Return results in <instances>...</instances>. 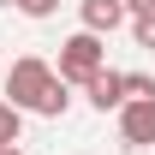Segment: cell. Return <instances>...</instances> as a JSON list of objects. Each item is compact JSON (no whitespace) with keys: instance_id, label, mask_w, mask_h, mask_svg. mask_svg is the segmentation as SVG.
Here are the masks:
<instances>
[{"instance_id":"ba28073f","label":"cell","mask_w":155,"mask_h":155,"mask_svg":"<svg viewBox=\"0 0 155 155\" xmlns=\"http://www.w3.org/2000/svg\"><path fill=\"white\" fill-rule=\"evenodd\" d=\"M12 12H24V18H54L60 12V0H6Z\"/></svg>"},{"instance_id":"30bf717a","label":"cell","mask_w":155,"mask_h":155,"mask_svg":"<svg viewBox=\"0 0 155 155\" xmlns=\"http://www.w3.org/2000/svg\"><path fill=\"white\" fill-rule=\"evenodd\" d=\"M125 12L131 18H155V0H125Z\"/></svg>"},{"instance_id":"277c9868","label":"cell","mask_w":155,"mask_h":155,"mask_svg":"<svg viewBox=\"0 0 155 155\" xmlns=\"http://www.w3.org/2000/svg\"><path fill=\"white\" fill-rule=\"evenodd\" d=\"M84 96H90V107H96V114H119V107H125V72L101 66V72L84 84Z\"/></svg>"},{"instance_id":"8fae6325","label":"cell","mask_w":155,"mask_h":155,"mask_svg":"<svg viewBox=\"0 0 155 155\" xmlns=\"http://www.w3.org/2000/svg\"><path fill=\"white\" fill-rule=\"evenodd\" d=\"M0 155H24V149H18V143H12V149H0Z\"/></svg>"},{"instance_id":"5b68a950","label":"cell","mask_w":155,"mask_h":155,"mask_svg":"<svg viewBox=\"0 0 155 155\" xmlns=\"http://www.w3.org/2000/svg\"><path fill=\"white\" fill-rule=\"evenodd\" d=\"M78 18H84V30H96V36H114L131 12H125V0H78Z\"/></svg>"},{"instance_id":"52a82bcc","label":"cell","mask_w":155,"mask_h":155,"mask_svg":"<svg viewBox=\"0 0 155 155\" xmlns=\"http://www.w3.org/2000/svg\"><path fill=\"white\" fill-rule=\"evenodd\" d=\"M125 101H155V78L149 72H125Z\"/></svg>"},{"instance_id":"9c48e42d","label":"cell","mask_w":155,"mask_h":155,"mask_svg":"<svg viewBox=\"0 0 155 155\" xmlns=\"http://www.w3.org/2000/svg\"><path fill=\"white\" fill-rule=\"evenodd\" d=\"M131 36H137V48L155 54V18H131Z\"/></svg>"},{"instance_id":"6da1fadb","label":"cell","mask_w":155,"mask_h":155,"mask_svg":"<svg viewBox=\"0 0 155 155\" xmlns=\"http://www.w3.org/2000/svg\"><path fill=\"white\" fill-rule=\"evenodd\" d=\"M6 101L24 107V114L60 119L66 107H72V84H66L42 54H24V60H12V72H6Z\"/></svg>"},{"instance_id":"8992f818","label":"cell","mask_w":155,"mask_h":155,"mask_svg":"<svg viewBox=\"0 0 155 155\" xmlns=\"http://www.w3.org/2000/svg\"><path fill=\"white\" fill-rule=\"evenodd\" d=\"M18 137H24V107H12V101L0 96V149H12Z\"/></svg>"},{"instance_id":"7a4b0ae2","label":"cell","mask_w":155,"mask_h":155,"mask_svg":"<svg viewBox=\"0 0 155 155\" xmlns=\"http://www.w3.org/2000/svg\"><path fill=\"white\" fill-rule=\"evenodd\" d=\"M101 66H107V48H101L96 30H78V36L60 42V66H54V72L66 78V84H90Z\"/></svg>"},{"instance_id":"3957f363","label":"cell","mask_w":155,"mask_h":155,"mask_svg":"<svg viewBox=\"0 0 155 155\" xmlns=\"http://www.w3.org/2000/svg\"><path fill=\"white\" fill-rule=\"evenodd\" d=\"M119 137H125V149H149L155 143V101H125L119 107Z\"/></svg>"}]
</instances>
